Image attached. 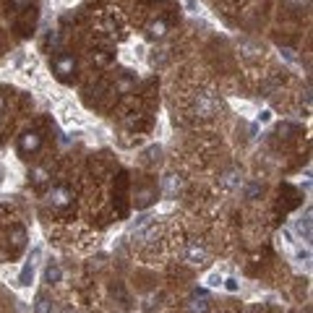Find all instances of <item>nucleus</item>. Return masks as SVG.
I'll return each mask as SVG.
<instances>
[{"label": "nucleus", "mask_w": 313, "mask_h": 313, "mask_svg": "<svg viewBox=\"0 0 313 313\" xmlns=\"http://www.w3.org/2000/svg\"><path fill=\"white\" fill-rule=\"evenodd\" d=\"M31 180H34V185H47V180H50V170L47 167H34L31 170Z\"/></svg>", "instance_id": "nucleus-9"}, {"label": "nucleus", "mask_w": 313, "mask_h": 313, "mask_svg": "<svg viewBox=\"0 0 313 313\" xmlns=\"http://www.w3.org/2000/svg\"><path fill=\"white\" fill-rule=\"evenodd\" d=\"M240 47H243V50H248V52H246L248 57H259V55L264 52L259 44H253V42H240Z\"/></svg>", "instance_id": "nucleus-17"}, {"label": "nucleus", "mask_w": 313, "mask_h": 313, "mask_svg": "<svg viewBox=\"0 0 313 313\" xmlns=\"http://www.w3.org/2000/svg\"><path fill=\"white\" fill-rule=\"evenodd\" d=\"M185 8H188V10H196V0H185Z\"/></svg>", "instance_id": "nucleus-28"}, {"label": "nucleus", "mask_w": 313, "mask_h": 313, "mask_svg": "<svg viewBox=\"0 0 313 313\" xmlns=\"http://www.w3.org/2000/svg\"><path fill=\"white\" fill-rule=\"evenodd\" d=\"M34 313H52V300L44 295V293L37 295V303H34Z\"/></svg>", "instance_id": "nucleus-10"}, {"label": "nucleus", "mask_w": 313, "mask_h": 313, "mask_svg": "<svg viewBox=\"0 0 313 313\" xmlns=\"http://www.w3.org/2000/svg\"><path fill=\"white\" fill-rule=\"evenodd\" d=\"M238 180H240V172L238 170H227L222 175V180H219V185H222V188H233V185H238Z\"/></svg>", "instance_id": "nucleus-15"}, {"label": "nucleus", "mask_w": 313, "mask_h": 313, "mask_svg": "<svg viewBox=\"0 0 313 313\" xmlns=\"http://www.w3.org/2000/svg\"><path fill=\"white\" fill-rule=\"evenodd\" d=\"M154 201H157V188H152V185H144V188L136 191V199H133L136 209H146V206H152Z\"/></svg>", "instance_id": "nucleus-5"}, {"label": "nucleus", "mask_w": 313, "mask_h": 313, "mask_svg": "<svg viewBox=\"0 0 313 313\" xmlns=\"http://www.w3.org/2000/svg\"><path fill=\"white\" fill-rule=\"evenodd\" d=\"M39 256H42V251H39V248H34V251H31V256H29V264H37Z\"/></svg>", "instance_id": "nucleus-24"}, {"label": "nucleus", "mask_w": 313, "mask_h": 313, "mask_svg": "<svg viewBox=\"0 0 313 313\" xmlns=\"http://www.w3.org/2000/svg\"><path fill=\"white\" fill-rule=\"evenodd\" d=\"M206 285L209 287H219V285H222V277H219L217 272H212V274H209V280H206Z\"/></svg>", "instance_id": "nucleus-21"}, {"label": "nucleus", "mask_w": 313, "mask_h": 313, "mask_svg": "<svg viewBox=\"0 0 313 313\" xmlns=\"http://www.w3.org/2000/svg\"><path fill=\"white\" fill-rule=\"evenodd\" d=\"M185 259H188V264H204L206 261V251L201 246H191L188 251H185Z\"/></svg>", "instance_id": "nucleus-8"}, {"label": "nucleus", "mask_w": 313, "mask_h": 313, "mask_svg": "<svg viewBox=\"0 0 313 313\" xmlns=\"http://www.w3.org/2000/svg\"><path fill=\"white\" fill-rule=\"evenodd\" d=\"M282 52H285V57H287V60H290V63H293V60H295V50H290V47H282Z\"/></svg>", "instance_id": "nucleus-25"}, {"label": "nucleus", "mask_w": 313, "mask_h": 313, "mask_svg": "<svg viewBox=\"0 0 313 313\" xmlns=\"http://www.w3.org/2000/svg\"><path fill=\"white\" fill-rule=\"evenodd\" d=\"M60 277H63V272H60V266H57L55 261H50L47 266H44V282H47V285H57V282H60Z\"/></svg>", "instance_id": "nucleus-7"}, {"label": "nucleus", "mask_w": 313, "mask_h": 313, "mask_svg": "<svg viewBox=\"0 0 313 313\" xmlns=\"http://www.w3.org/2000/svg\"><path fill=\"white\" fill-rule=\"evenodd\" d=\"M217 107H219V102L212 94H206V91H201L199 99H196V112H199L201 118H212V115L217 112Z\"/></svg>", "instance_id": "nucleus-4"}, {"label": "nucleus", "mask_w": 313, "mask_h": 313, "mask_svg": "<svg viewBox=\"0 0 313 313\" xmlns=\"http://www.w3.org/2000/svg\"><path fill=\"white\" fill-rule=\"evenodd\" d=\"M272 120V110H261V115H259V123H269Z\"/></svg>", "instance_id": "nucleus-23"}, {"label": "nucleus", "mask_w": 313, "mask_h": 313, "mask_svg": "<svg viewBox=\"0 0 313 313\" xmlns=\"http://www.w3.org/2000/svg\"><path fill=\"white\" fill-rule=\"evenodd\" d=\"M73 71H76V57L73 55H57L55 57V73H57V78L68 81V78L73 76Z\"/></svg>", "instance_id": "nucleus-3"}, {"label": "nucleus", "mask_w": 313, "mask_h": 313, "mask_svg": "<svg viewBox=\"0 0 313 313\" xmlns=\"http://www.w3.org/2000/svg\"><path fill=\"white\" fill-rule=\"evenodd\" d=\"M298 233L303 235L306 240H311V209L306 212V217H303V219H300V222H298Z\"/></svg>", "instance_id": "nucleus-16"}, {"label": "nucleus", "mask_w": 313, "mask_h": 313, "mask_svg": "<svg viewBox=\"0 0 313 313\" xmlns=\"http://www.w3.org/2000/svg\"><path fill=\"white\" fill-rule=\"evenodd\" d=\"M188 311H191V313H209V300H206V295L196 293V295L191 298V303H188Z\"/></svg>", "instance_id": "nucleus-6"}, {"label": "nucleus", "mask_w": 313, "mask_h": 313, "mask_svg": "<svg viewBox=\"0 0 313 313\" xmlns=\"http://www.w3.org/2000/svg\"><path fill=\"white\" fill-rule=\"evenodd\" d=\"M295 128H293V125H290V123H285V125H280V133H293Z\"/></svg>", "instance_id": "nucleus-26"}, {"label": "nucleus", "mask_w": 313, "mask_h": 313, "mask_svg": "<svg viewBox=\"0 0 313 313\" xmlns=\"http://www.w3.org/2000/svg\"><path fill=\"white\" fill-rule=\"evenodd\" d=\"M68 313H73V311H68Z\"/></svg>", "instance_id": "nucleus-30"}, {"label": "nucleus", "mask_w": 313, "mask_h": 313, "mask_svg": "<svg viewBox=\"0 0 313 313\" xmlns=\"http://www.w3.org/2000/svg\"><path fill=\"white\" fill-rule=\"evenodd\" d=\"M178 191H180V178H178V175H167V178H165V193L172 199Z\"/></svg>", "instance_id": "nucleus-14"}, {"label": "nucleus", "mask_w": 313, "mask_h": 313, "mask_svg": "<svg viewBox=\"0 0 313 313\" xmlns=\"http://www.w3.org/2000/svg\"><path fill=\"white\" fill-rule=\"evenodd\" d=\"M94 63L97 65H107L110 63V55L107 52H94Z\"/></svg>", "instance_id": "nucleus-22"}, {"label": "nucleus", "mask_w": 313, "mask_h": 313, "mask_svg": "<svg viewBox=\"0 0 313 313\" xmlns=\"http://www.w3.org/2000/svg\"><path fill=\"white\" fill-rule=\"evenodd\" d=\"M222 285L230 290V293H238V290H240V285H238L235 277H227V280H222Z\"/></svg>", "instance_id": "nucleus-19"}, {"label": "nucleus", "mask_w": 313, "mask_h": 313, "mask_svg": "<svg viewBox=\"0 0 313 313\" xmlns=\"http://www.w3.org/2000/svg\"><path fill=\"white\" fill-rule=\"evenodd\" d=\"M165 34H167L165 21H154V24H149V37H152V39H162Z\"/></svg>", "instance_id": "nucleus-12"}, {"label": "nucleus", "mask_w": 313, "mask_h": 313, "mask_svg": "<svg viewBox=\"0 0 313 313\" xmlns=\"http://www.w3.org/2000/svg\"><path fill=\"white\" fill-rule=\"evenodd\" d=\"M39 146H42V136L37 131H29L18 138V154L21 157H29L34 152H39Z\"/></svg>", "instance_id": "nucleus-1"}, {"label": "nucleus", "mask_w": 313, "mask_h": 313, "mask_svg": "<svg viewBox=\"0 0 313 313\" xmlns=\"http://www.w3.org/2000/svg\"><path fill=\"white\" fill-rule=\"evenodd\" d=\"M3 110H5V97L0 94V112H3Z\"/></svg>", "instance_id": "nucleus-29"}, {"label": "nucleus", "mask_w": 313, "mask_h": 313, "mask_svg": "<svg viewBox=\"0 0 313 313\" xmlns=\"http://www.w3.org/2000/svg\"><path fill=\"white\" fill-rule=\"evenodd\" d=\"M73 201V191L68 188V185H55V188L50 191V204L55 209H65V206H71Z\"/></svg>", "instance_id": "nucleus-2"}, {"label": "nucleus", "mask_w": 313, "mask_h": 313, "mask_svg": "<svg viewBox=\"0 0 313 313\" xmlns=\"http://www.w3.org/2000/svg\"><path fill=\"white\" fill-rule=\"evenodd\" d=\"M259 193H261V185H259V183H251L248 188H246V196H248V199H256Z\"/></svg>", "instance_id": "nucleus-20"}, {"label": "nucleus", "mask_w": 313, "mask_h": 313, "mask_svg": "<svg viewBox=\"0 0 313 313\" xmlns=\"http://www.w3.org/2000/svg\"><path fill=\"white\" fill-rule=\"evenodd\" d=\"M31 280H34V264H24V269H21V274H18V285H24V287H29L31 285Z\"/></svg>", "instance_id": "nucleus-13"}, {"label": "nucleus", "mask_w": 313, "mask_h": 313, "mask_svg": "<svg viewBox=\"0 0 313 313\" xmlns=\"http://www.w3.org/2000/svg\"><path fill=\"white\" fill-rule=\"evenodd\" d=\"M34 0H10V5H13V10H29Z\"/></svg>", "instance_id": "nucleus-18"}, {"label": "nucleus", "mask_w": 313, "mask_h": 313, "mask_svg": "<svg viewBox=\"0 0 313 313\" xmlns=\"http://www.w3.org/2000/svg\"><path fill=\"white\" fill-rule=\"evenodd\" d=\"M10 240H13V251L18 253L21 248L26 246V230H24V227H13V235H10Z\"/></svg>", "instance_id": "nucleus-11"}, {"label": "nucleus", "mask_w": 313, "mask_h": 313, "mask_svg": "<svg viewBox=\"0 0 313 313\" xmlns=\"http://www.w3.org/2000/svg\"><path fill=\"white\" fill-rule=\"evenodd\" d=\"M298 259H300V261H308V259H311V253H308V251H300V253H298Z\"/></svg>", "instance_id": "nucleus-27"}]
</instances>
